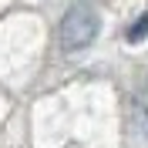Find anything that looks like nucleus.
<instances>
[{
    "instance_id": "nucleus-1",
    "label": "nucleus",
    "mask_w": 148,
    "mask_h": 148,
    "mask_svg": "<svg viewBox=\"0 0 148 148\" xmlns=\"http://www.w3.org/2000/svg\"><path fill=\"white\" fill-rule=\"evenodd\" d=\"M101 34V17L91 3H74L61 20V47L64 51H84L94 44V37Z\"/></svg>"
},
{
    "instance_id": "nucleus-2",
    "label": "nucleus",
    "mask_w": 148,
    "mask_h": 148,
    "mask_svg": "<svg viewBox=\"0 0 148 148\" xmlns=\"http://www.w3.org/2000/svg\"><path fill=\"white\" fill-rule=\"evenodd\" d=\"M145 34H148V14H145V17H138V24L128 30V40H131V44H138Z\"/></svg>"
}]
</instances>
